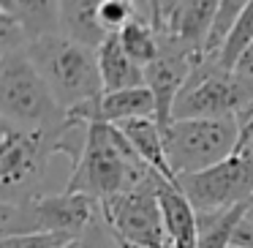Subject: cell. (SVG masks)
Wrapping results in <instances>:
<instances>
[{
	"label": "cell",
	"mask_w": 253,
	"mask_h": 248,
	"mask_svg": "<svg viewBox=\"0 0 253 248\" xmlns=\"http://www.w3.org/2000/svg\"><path fill=\"white\" fill-rule=\"evenodd\" d=\"M153 175L158 172H153L139 158L120 128L106 120H93L84 134V148L77 164L71 166V177L63 191L82 194L101 204L117 194L142 186Z\"/></svg>",
	"instance_id": "6da1fadb"
},
{
	"label": "cell",
	"mask_w": 253,
	"mask_h": 248,
	"mask_svg": "<svg viewBox=\"0 0 253 248\" xmlns=\"http://www.w3.org/2000/svg\"><path fill=\"white\" fill-rule=\"evenodd\" d=\"M87 128L68 123L57 131H22L0 120V202H22L39 197V186L46 177V164L52 155H71L77 164L84 148Z\"/></svg>",
	"instance_id": "7a4b0ae2"
},
{
	"label": "cell",
	"mask_w": 253,
	"mask_h": 248,
	"mask_svg": "<svg viewBox=\"0 0 253 248\" xmlns=\"http://www.w3.org/2000/svg\"><path fill=\"white\" fill-rule=\"evenodd\" d=\"M28 55L44 82L49 85L55 101L66 112L104 99L98 55L90 47L66 39L63 33L44 36L28 47Z\"/></svg>",
	"instance_id": "3957f363"
},
{
	"label": "cell",
	"mask_w": 253,
	"mask_h": 248,
	"mask_svg": "<svg viewBox=\"0 0 253 248\" xmlns=\"http://www.w3.org/2000/svg\"><path fill=\"white\" fill-rule=\"evenodd\" d=\"M0 120L22 131H57L68 126V112L55 101L28 50L0 55Z\"/></svg>",
	"instance_id": "277c9868"
},
{
	"label": "cell",
	"mask_w": 253,
	"mask_h": 248,
	"mask_svg": "<svg viewBox=\"0 0 253 248\" xmlns=\"http://www.w3.org/2000/svg\"><path fill=\"white\" fill-rule=\"evenodd\" d=\"M101 213V204L82 194H39L22 202H0V235H63L77 240Z\"/></svg>",
	"instance_id": "5b68a950"
},
{
	"label": "cell",
	"mask_w": 253,
	"mask_h": 248,
	"mask_svg": "<svg viewBox=\"0 0 253 248\" xmlns=\"http://www.w3.org/2000/svg\"><path fill=\"white\" fill-rule=\"evenodd\" d=\"M164 128V145L174 177L212 169L240 148L242 128L237 117H204V120H171Z\"/></svg>",
	"instance_id": "8992f818"
},
{
	"label": "cell",
	"mask_w": 253,
	"mask_h": 248,
	"mask_svg": "<svg viewBox=\"0 0 253 248\" xmlns=\"http://www.w3.org/2000/svg\"><path fill=\"white\" fill-rule=\"evenodd\" d=\"M204 117H237L240 128L253 120V96L240 85L234 71L220 68L215 60H202L193 68L171 112V120Z\"/></svg>",
	"instance_id": "52a82bcc"
},
{
	"label": "cell",
	"mask_w": 253,
	"mask_h": 248,
	"mask_svg": "<svg viewBox=\"0 0 253 248\" xmlns=\"http://www.w3.org/2000/svg\"><path fill=\"white\" fill-rule=\"evenodd\" d=\"M161 183H164V177L153 175L142 186L101 202L104 221L120 240L136 243V246L144 248H171L158 202Z\"/></svg>",
	"instance_id": "ba28073f"
},
{
	"label": "cell",
	"mask_w": 253,
	"mask_h": 248,
	"mask_svg": "<svg viewBox=\"0 0 253 248\" xmlns=\"http://www.w3.org/2000/svg\"><path fill=\"white\" fill-rule=\"evenodd\" d=\"M196 213L231 210L253 199V148H237L231 158L212 169L185 175L177 180Z\"/></svg>",
	"instance_id": "9c48e42d"
},
{
	"label": "cell",
	"mask_w": 253,
	"mask_h": 248,
	"mask_svg": "<svg viewBox=\"0 0 253 248\" xmlns=\"http://www.w3.org/2000/svg\"><path fill=\"white\" fill-rule=\"evenodd\" d=\"M199 63L202 60L191 57L188 52H180L174 47H161L158 60L144 68V88L155 99V120H158V126H169L171 123L177 96L182 93L188 77Z\"/></svg>",
	"instance_id": "30bf717a"
},
{
	"label": "cell",
	"mask_w": 253,
	"mask_h": 248,
	"mask_svg": "<svg viewBox=\"0 0 253 248\" xmlns=\"http://www.w3.org/2000/svg\"><path fill=\"white\" fill-rule=\"evenodd\" d=\"M158 202L164 215L166 237L171 248H196L199 246V215L191 199L180 191V186L164 180L158 186Z\"/></svg>",
	"instance_id": "8fae6325"
},
{
	"label": "cell",
	"mask_w": 253,
	"mask_h": 248,
	"mask_svg": "<svg viewBox=\"0 0 253 248\" xmlns=\"http://www.w3.org/2000/svg\"><path fill=\"white\" fill-rule=\"evenodd\" d=\"M98 55V68H101V82H104V96L106 93H120V90H133L144 88V68H139L131 57L126 55L120 44V36H106V41L95 50Z\"/></svg>",
	"instance_id": "7c38bea8"
},
{
	"label": "cell",
	"mask_w": 253,
	"mask_h": 248,
	"mask_svg": "<svg viewBox=\"0 0 253 248\" xmlns=\"http://www.w3.org/2000/svg\"><path fill=\"white\" fill-rule=\"evenodd\" d=\"M126 139L133 145L136 155L150 166L153 172H158L164 180L174 183L177 186V177L171 172V164H169V155H166V145H164V128L158 126V120L153 117H142V120H128V123H120Z\"/></svg>",
	"instance_id": "4fadbf2b"
},
{
	"label": "cell",
	"mask_w": 253,
	"mask_h": 248,
	"mask_svg": "<svg viewBox=\"0 0 253 248\" xmlns=\"http://www.w3.org/2000/svg\"><path fill=\"white\" fill-rule=\"evenodd\" d=\"M101 0H66L60 3V33L82 47L98 50L106 41V30L98 19Z\"/></svg>",
	"instance_id": "5bb4252c"
},
{
	"label": "cell",
	"mask_w": 253,
	"mask_h": 248,
	"mask_svg": "<svg viewBox=\"0 0 253 248\" xmlns=\"http://www.w3.org/2000/svg\"><path fill=\"white\" fill-rule=\"evenodd\" d=\"M0 11L8 14L19 25L28 47L33 41L44 39V36L60 33V3H41V0L17 3V0H3Z\"/></svg>",
	"instance_id": "9a60e30c"
},
{
	"label": "cell",
	"mask_w": 253,
	"mask_h": 248,
	"mask_svg": "<svg viewBox=\"0 0 253 248\" xmlns=\"http://www.w3.org/2000/svg\"><path fill=\"white\" fill-rule=\"evenodd\" d=\"M153 117L155 120V99L147 88L120 90V93H106L101 99V120L120 126L128 120H142Z\"/></svg>",
	"instance_id": "2e32d148"
},
{
	"label": "cell",
	"mask_w": 253,
	"mask_h": 248,
	"mask_svg": "<svg viewBox=\"0 0 253 248\" xmlns=\"http://www.w3.org/2000/svg\"><path fill=\"white\" fill-rule=\"evenodd\" d=\"M248 204L251 202L237 204L231 210L196 213L199 215V246L196 248H231L237 226L248 215Z\"/></svg>",
	"instance_id": "e0dca14e"
},
{
	"label": "cell",
	"mask_w": 253,
	"mask_h": 248,
	"mask_svg": "<svg viewBox=\"0 0 253 248\" xmlns=\"http://www.w3.org/2000/svg\"><path fill=\"white\" fill-rule=\"evenodd\" d=\"M117 36H120V44H123V50H126V55L131 57L139 68H147L150 63L158 60L161 39L144 19L133 17V22H128Z\"/></svg>",
	"instance_id": "ac0fdd59"
},
{
	"label": "cell",
	"mask_w": 253,
	"mask_h": 248,
	"mask_svg": "<svg viewBox=\"0 0 253 248\" xmlns=\"http://www.w3.org/2000/svg\"><path fill=\"white\" fill-rule=\"evenodd\" d=\"M242 11H245V3H237V0H220L218 3V11L212 17V25H210L207 44H204V60H218L220 57Z\"/></svg>",
	"instance_id": "d6986e66"
},
{
	"label": "cell",
	"mask_w": 253,
	"mask_h": 248,
	"mask_svg": "<svg viewBox=\"0 0 253 248\" xmlns=\"http://www.w3.org/2000/svg\"><path fill=\"white\" fill-rule=\"evenodd\" d=\"M251 47H253V0H248L245 11L240 14V19H237L234 30H231L229 41H226V47H223V52H220V57L215 63H218L220 68H226V71H234L240 57L245 55Z\"/></svg>",
	"instance_id": "ffe728a7"
},
{
	"label": "cell",
	"mask_w": 253,
	"mask_h": 248,
	"mask_svg": "<svg viewBox=\"0 0 253 248\" xmlns=\"http://www.w3.org/2000/svg\"><path fill=\"white\" fill-rule=\"evenodd\" d=\"M133 17H136V6L128 3V0H101V6H98L101 28L109 36L120 33L128 22H133Z\"/></svg>",
	"instance_id": "44dd1931"
},
{
	"label": "cell",
	"mask_w": 253,
	"mask_h": 248,
	"mask_svg": "<svg viewBox=\"0 0 253 248\" xmlns=\"http://www.w3.org/2000/svg\"><path fill=\"white\" fill-rule=\"evenodd\" d=\"M66 248H120V243H117L115 232L109 229V224L104 221V213H98L93 224H90L77 240L68 243Z\"/></svg>",
	"instance_id": "7402d4cb"
},
{
	"label": "cell",
	"mask_w": 253,
	"mask_h": 248,
	"mask_svg": "<svg viewBox=\"0 0 253 248\" xmlns=\"http://www.w3.org/2000/svg\"><path fill=\"white\" fill-rule=\"evenodd\" d=\"M71 237L63 235H17V237H3L0 248H66Z\"/></svg>",
	"instance_id": "603a6c76"
},
{
	"label": "cell",
	"mask_w": 253,
	"mask_h": 248,
	"mask_svg": "<svg viewBox=\"0 0 253 248\" xmlns=\"http://www.w3.org/2000/svg\"><path fill=\"white\" fill-rule=\"evenodd\" d=\"M234 77L240 79V85L253 96V47L240 57V63L234 66Z\"/></svg>",
	"instance_id": "cb8c5ba5"
},
{
	"label": "cell",
	"mask_w": 253,
	"mask_h": 248,
	"mask_svg": "<svg viewBox=\"0 0 253 248\" xmlns=\"http://www.w3.org/2000/svg\"><path fill=\"white\" fill-rule=\"evenodd\" d=\"M231 248H253V221H248V215L240 221V226H237Z\"/></svg>",
	"instance_id": "d4e9b609"
},
{
	"label": "cell",
	"mask_w": 253,
	"mask_h": 248,
	"mask_svg": "<svg viewBox=\"0 0 253 248\" xmlns=\"http://www.w3.org/2000/svg\"><path fill=\"white\" fill-rule=\"evenodd\" d=\"M117 237V235H115ZM117 243H120V248H144V246H136V243H128V240H120V237H117Z\"/></svg>",
	"instance_id": "484cf974"
},
{
	"label": "cell",
	"mask_w": 253,
	"mask_h": 248,
	"mask_svg": "<svg viewBox=\"0 0 253 248\" xmlns=\"http://www.w3.org/2000/svg\"><path fill=\"white\" fill-rule=\"evenodd\" d=\"M248 221H253V199H251V204H248Z\"/></svg>",
	"instance_id": "4316f807"
},
{
	"label": "cell",
	"mask_w": 253,
	"mask_h": 248,
	"mask_svg": "<svg viewBox=\"0 0 253 248\" xmlns=\"http://www.w3.org/2000/svg\"><path fill=\"white\" fill-rule=\"evenodd\" d=\"M251 128H253V120H251V123H248V126H245V128H242V134H245V131H251Z\"/></svg>",
	"instance_id": "83f0119b"
}]
</instances>
